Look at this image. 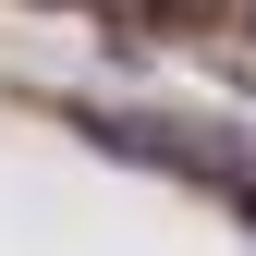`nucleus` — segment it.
Instances as JSON below:
<instances>
[{
  "label": "nucleus",
  "instance_id": "f257e3e1",
  "mask_svg": "<svg viewBox=\"0 0 256 256\" xmlns=\"http://www.w3.org/2000/svg\"><path fill=\"white\" fill-rule=\"evenodd\" d=\"M232 37H244V49H256V0H232Z\"/></svg>",
  "mask_w": 256,
  "mask_h": 256
}]
</instances>
